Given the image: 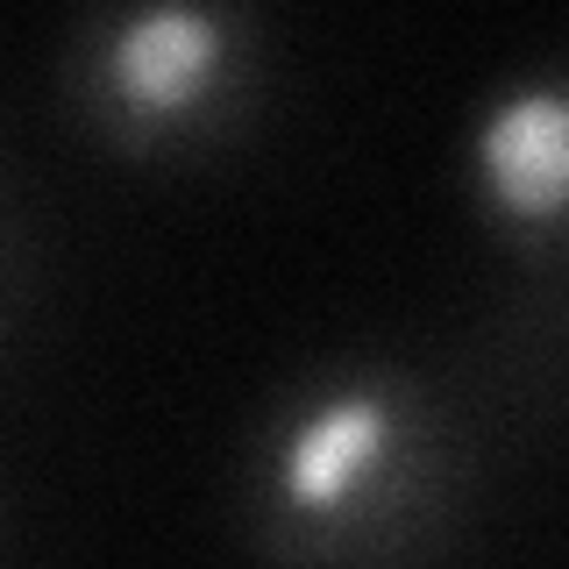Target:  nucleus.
<instances>
[{
	"instance_id": "f257e3e1",
	"label": "nucleus",
	"mask_w": 569,
	"mask_h": 569,
	"mask_svg": "<svg viewBox=\"0 0 569 569\" xmlns=\"http://www.w3.org/2000/svg\"><path fill=\"white\" fill-rule=\"evenodd\" d=\"M491 456L441 363L335 349L278 378L242 427L228 527L263 569H441Z\"/></svg>"
},
{
	"instance_id": "f03ea898",
	"label": "nucleus",
	"mask_w": 569,
	"mask_h": 569,
	"mask_svg": "<svg viewBox=\"0 0 569 569\" xmlns=\"http://www.w3.org/2000/svg\"><path fill=\"white\" fill-rule=\"evenodd\" d=\"M50 79L64 121L100 157L200 171L257 136L278 43L242 0H107L64 29Z\"/></svg>"
},
{
	"instance_id": "7ed1b4c3",
	"label": "nucleus",
	"mask_w": 569,
	"mask_h": 569,
	"mask_svg": "<svg viewBox=\"0 0 569 569\" xmlns=\"http://www.w3.org/2000/svg\"><path fill=\"white\" fill-rule=\"evenodd\" d=\"M456 186L512 278L569 284V50L520 58L470 100Z\"/></svg>"
},
{
	"instance_id": "20e7f679",
	"label": "nucleus",
	"mask_w": 569,
	"mask_h": 569,
	"mask_svg": "<svg viewBox=\"0 0 569 569\" xmlns=\"http://www.w3.org/2000/svg\"><path fill=\"white\" fill-rule=\"evenodd\" d=\"M441 370L456 378L491 449L556 435L569 420V284L506 278V292L462 328Z\"/></svg>"
}]
</instances>
